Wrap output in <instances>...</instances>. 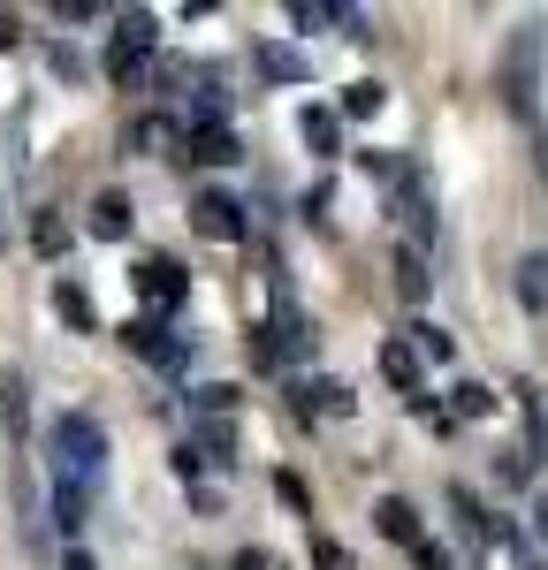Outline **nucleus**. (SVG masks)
I'll return each mask as SVG.
<instances>
[{
	"label": "nucleus",
	"instance_id": "obj_8",
	"mask_svg": "<svg viewBox=\"0 0 548 570\" xmlns=\"http://www.w3.org/2000/svg\"><path fill=\"white\" fill-rule=\"evenodd\" d=\"M373 532L397 540V548H411V540H419V510H411L404 494H381V502H373Z\"/></svg>",
	"mask_w": 548,
	"mask_h": 570
},
{
	"label": "nucleus",
	"instance_id": "obj_6",
	"mask_svg": "<svg viewBox=\"0 0 548 570\" xmlns=\"http://www.w3.org/2000/svg\"><path fill=\"white\" fill-rule=\"evenodd\" d=\"M183 160H198V168H236L244 153H236L228 122H198V130H183Z\"/></svg>",
	"mask_w": 548,
	"mask_h": 570
},
{
	"label": "nucleus",
	"instance_id": "obj_1",
	"mask_svg": "<svg viewBox=\"0 0 548 570\" xmlns=\"http://www.w3.org/2000/svg\"><path fill=\"white\" fill-rule=\"evenodd\" d=\"M46 449H53V472L69 487H99V472H107V426L91 419V411H61L53 426H46Z\"/></svg>",
	"mask_w": 548,
	"mask_h": 570
},
{
	"label": "nucleus",
	"instance_id": "obj_21",
	"mask_svg": "<svg viewBox=\"0 0 548 570\" xmlns=\"http://www.w3.org/2000/svg\"><path fill=\"white\" fill-rule=\"evenodd\" d=\"M411 419H419V426H434V434H450V426H457L450 411H442V395H427V389H411Z\"/></svg>",
	"mask_w": 548,
	"mask_h": 570
},
{
	"label": "nucleus",
	"instance_id": "obj_27",
	"mask_svg": "<svg viewBox=\"0 0 548 570\" xmlns=\"http://www.w3.org/2000/svg\"><path fill=\"white\" fill-rule=\"evenodd\" d=\"M274 494H282V502H290V510H305V502H313V494H305V480H297V472H282V480H274Z\"/></svg>",
	"mask_w": 548,
	"mask_h": 570
},
{
	"label": "nucleus",
	"instance_id": "obj_15",
	"mask_svg": "<svg viewBox=\"0 0 548 570\" xmlns=\"http://www.w3.org/2000/svg\"><path fill=\"white\" fill-rule=\"evenodd\" d=\"M442 411H450V419H488V411H496V389H488V381H457Z\"/></svg>",
	"mask_w": 548,
	"mask_h": 570
},
{
	"label": "nucleus",
	"instance_id": "obj_20",
	"mask_svg": "<svg viewBox=\"0 0 548 570\" xmlns=\"http://www.w3.org/2000/svg\"><path fill=\"white\" fill-rule=\"evenodd\" d=\"M260 69H267L274 85H297V77H305V61H297L290 46H260Z\"/></svg>",
	"mask_w": 548,
	"mask_h": 570
},
{
	"label": "nucleus",
	"instance_id": "obj_33",
	"mask_svg": "<svg viewBox=\"0 0 548 570\" xmlns=\"http://www.w3.org/2000/svg\"><path fill=\"white\" fill-rule=\"evenodd\" d=\"M8 46H16V16H0V53H8Z\"/></svg>",
	"mask_w": 548,
	"mask_h": 570
},
{
	"label": "nucleus",
	"instance_id": "obj_35",
	"mask_svg": "<svg viewBox=\"0 0 548 570\" xmlns=\"http://www.w3.org/2000/svg\"><path fill=\"white\" fill-rule=\"evenodd\" d=\"M0 252H8V220H0Z\"/></svg>",
	"mask_w": 548,
	"mask_h": 570
},
{
	"label": "nucleus",
	"instance_id": "obj_12",
	"mask_svg": "<svg viewBox=\"0 0 548 570\" xmlns=\"http://www.w3.org/2000/svg\"><path fill=\"white\" fill-rule=\"evenodd\" d=\"M427 244H397V289H404V305H419L427 297Z\"/></svg>",
	"mask_w": 548,
	"mask_h": 570
},
{
	"label": "nucleus",
	"instance_id": "obj_3",
	"mask_svg": "<svg viewBox=\"0 0 548 570\" xmlns=\"http://www.w3.org/2000/svg\"><path fill=\"white\" fill-rule=\"evenodd\" d=\"M153 46H160V16H153V8H130V16H115V46H107V77H123V85H130L137 69L153 61Z\"/></svg>",
	"mask_w": 548,
	"mask_h": 570
},
{
	"label": "nucleus",
	"instance_id": "obj_31",
	"mask_svg": "<svg viewBox=\"0 0 548 570\" xmlns=\"http://www.w3.org/2000/svg\"><path fill=\"white\" fill-rule=\"evenodd\" d=\"M236 570H282V563H274L267 548H244V556H236Z\"/></svg>",
	"mask_w": 548,
	"mask_h": 570
},
{
	"label": "nucleus",
	"instance_id": "obj_24",
	"mask_svg": "<svg viewBox=\"0 0 548 570\" xmlns=\"http://www.w3.org/2000/svg\"><path fill=\"white\" fill-rule=\"evenodd\" d=\"M46 61H53V77H69V85H85V77H91V69H85V53H77V46H53Z\"/></svg>",
	"mask_w": 548,
	"mask_h": 570
},
{
	"label": "nucleus",
	"instance_id": "obj_19",
	"mask_svg": "<svg viewBox=\"0 0 548 570\" xmlns=\"http://www.w3.org/2000/svg\"><path fill=\"white\" fill-rule=\"evenodd\" d=\"M236 403H244L236 381H206V389H190V411H236Z\"/></svg>",
	"mask_w": 548,
	"mask_h": 570
},
{
	"label": "nucleus",
	"instance_id": "obj_14",
	"mask_svg": "<svg viewBox=\"0 0 548 570\" xmlns=\"http://www.w3.org/2000/svg\"><path fill=\"white\" fill-rule=\"evenodd\" d=\"M381 107H389V85H381V77H359V85H343V107H335V115L365 122V115H381Z\"/></svg>",
	"mask_w": 548,
	"mask_h": 570
},
{
	"label": "nucleus",
	"instance_id": "obj_29",
	"mask_svg": "<svg viewBox=\"0 0 548 570\" xmlns=\"http://www.w3.org/2000/svg\"><path fill=\"white\" fill-rule=\"evenodd\" d=\"M31 236H39V252H46V259L61 252V220H53V214H39V228H31Z\"/></svg>",
	"mask_w": 548,
	"mask_h": 570
},
{
	"label": "nucleus",
	"instance_id": "obj_26",
	"mask_svg": "<svg viewBox=\"0 0 548 570\" xmlns=\"http://www.w3.org/2000/svg\"><path fill=\"white\" fill-rule=\"evenodd\" d=\"M411 563L419 570H450V548H442V540H411Z\"/></svg>",
	"mask_w": 548,
	"mask_h": 570
},
{
	"label": "nucleus",
	"instance_id": "obj_30",
	"mask_svg": "<svg viewBox=\"0 0 548 570\" xmlns=\"http://www.w3.org/2000/svg\"><path fill=\"white\" fill-rule=\"evenodd\" d=\"M359 168H365L373 183H389V176H397V160H389V153H359Z\"/></svg>",
	"mask_w": 548,
	"mask_h": 570
},
{
	"label": "nucleus",
	"instance_id": "obj_23",
	"mask_svg": "<svg viewBox=\"0 0 548 570\" xmlns=\"http://www.w3.org/2000/svg\"><path fill=\"white\" fill-rule=\"evenodd\" d=\"M190 449H206V456H228V449H236V434H228L222 419H214V426H190Z\"/></svg>",
	"mask_w": 548,
	"mask_h": 570
},
{
	"label": "nucleus",
	"instance_id": "obj_18",
	"mask_svg": "<svg viewBox=\"0 0 548 570\" xmlns=\"http://www.w3.org/2000/svg\"><path fill=\"white\" fill-rule=\"evenodd\" d=\"M85 502H91L85 487H69V480H53V525H61V532H77V525H85Z\"/></svg>",
	"mask_w": 548,
	"mask_h": 570
},
{
	"label": "nucleus",
	"instance_id": "obj_25",
	"mask_svg": "<svg viewBox=\"0 0 548 570\" xmlns=\"http://www.w3.org/2000/svg\"><path fill=\"white\" fill-rule=\"evenodd\" d=\"M313 563L320 570H359V563H351V548H343V540H327V532L313 540Z\"/></svg>",
	"mask_w": 548,
	"mask_h": 570
},
{
	"label": "nucleus",
	"instance_id": "obj_7",
	"mask_svg": "<svg viewBox=\"0 0 548 570\" xmlns=\"http://www.w3.org/2000/svg\"><path fill=\"white\" fill-rule=\"evenodd\" d=\"M297 137L313 145L320 160H335V153H343V115H335V107H305V115H297Z\"/></svg>",
	"mask_w": 548,
	"mask_h": 570
},
{
	"label": "nucleus",
	"instance_id": "obj_13",
	"mask_svg": "<svg viewBox=\"0 0 548 570\" xmlns=\"http://www.w3.org/2000/svg\"><path fill=\"white\" fill-rule=\"evenodd\" d=\"M411 357H434V365H450L457 357V335L450 327H434V320H411V343H404Z\"/></svg>",
	"mask_w": 548,
	"mask_h": 570
},
{
	"label": "nucleus",
	"instance_id": "obj_28",
	"mask_svg": "<svg viewBox=\"0 0 548 570\" xmlns=\"http://www.w3.org/2000/svg\"><path fill=\"white\" fill-rule=\"evenodd\" d=\"M198 472H206V456H198V449H190V441H183V449H176V480L190 487V480H198Z\"/></svg>",
	"mask_w": 548,
	"mask_h": 570
},
{
	"label": "nucleus",
	"instance_id": "obj_9",
	"mask_svg": "<svg viewBox=\"0 0 548 570\" xmlns=\"http://www.w3.org/2000/svg\"><path fill=\"white\" fill-rule=\"evenodd\" d=\"M351 403H359V395L343 389V381H297V411H305V419H343V411H351Z\"/></svg>",
	"mask_w": 548,
	"mask_h": 570
},
{
	"label": "nucleus",
	"instance_id": "obj_32",
	"mask_svg": "<svg viewBox=\"0 0 548 570\" xmlns=\"http://www.w3.org/2000/svg\"><path fill=\"white\" fill-rule=\"evenodd\" d=\"M61 570H99V563H91L85 548H69V563H61Z\"/></svg>",
	"mask_w": 548,
	"mask_h": 570
},
{
	"label": "nucleus",
	"instance_id": "obj_17",
	"mask_svg": "<svg viewBox=\"0 0 548 570\" xmlns=\"http://www.w3.org/2000/svg\"><path fill=\"white\" fill-rule=\"evenodd\" d=\"M381 381H389V389H419V357L404 351V343H381Z\"/></svg>",
	"mask_w": 548,
	"mask_h": 570
},
{
	"label": "nucleus",
	"instance_id": "obj_11",
	"mask_svg": "<svg viewBox=\"0 0 548 570\" xmlns=\"http://www.w3.org/2000/svg\"><path fill=\"white\" fill-rule=\"evenodd\" d=\"M518 305L534 312V320H548V252H526L518 259Z\"/></svg>",
	"mask_w": 548,
	"mask_h": 570
},
{
	"label": "nucleus",
	"instance_id": "obj_16",
	"mask_svg": "<svg viewBox=\"0 0 548 570\" xmlns=\"http://www.w3.org/2000/svg\"><path fill=\"white\" fill-rule=\"evenodd\" d=\"M53 312H61V320H69V327H99V312H91L85 282H53Z\"/></svg>",
	"mask_w": 548,
	"mask_h": 570
},
{
	"label": "nucleus",
	"instance_id": "obj_22",
	"mask_svg": "<svg viewBox=\"0 0 548 570\" xmlns=\"http://www.w3.org/2000/svg\"><path fill=\"white\" fill-rule=\"evenodd\" d=\"M222 115H228V91L222 85H206L198 99H190V130H198V122H222Z\"/></svg>",
	"mask_w": 548,
	"mask_h": 570
},
{
	"label": "nucleus",
	"instance_id": "obj_5",
	"mask_svg": "<svg viewBox=\"0 0 548 570\" xmlns=\"http://www.w3.org/2000/svg\"><path fill=\"white\" fill-rule=\"evenodd\" d=\"M137 289H145V305H153V320H160V312H176L183 297H190V274H183L176 259H145L137 266Z\"/></svg>",
	"mask_w": 548,
	"mask_h": 570
},
{
	"label": "nucleus",
	"instance_id": "obj_34",
	"mask_svg": "<svg viewBox=\"0 0 548 570\" xmlns=\"http://www.w3.org/2000/svg\"><path fill=\"white\" fill-rule=\"evenodd\" d=\"M534 525H541V540H548V494H541V502H534Z\"/></svg>",
	"mask_w": 548,
	"mask_h": 570
},
{
	"label": "nucleus",
	"instance_id": "obj_2",
	"mask_svg": "<svg viewBox=\"0 0 548 570\" xmlns=\"http://www.w3.org/2000/svg\"><path fill=\"white\" fill-rule=\"evenodd\" d=\"M541 39H548L541 16H526L518 39H510V61H502V99H510V115H534V91H541Z\"/></svg>",
	"mask_w": 548,
	"mask_h": 570
},
{
	"label": "nucleus",
	"instance_id": "obj_4",
	"mask_svg": "<svg viewBox=\"0 0 548 570\" xmlns=\"http://www.w3.org/2000/svg\"><path fill=\"white\" fill-rule=\"evenodd\" d=\"M190 228H198V236H214V244H244V236H252V220H244V206H236L228 190L190 198Z\"/></svg>",
	"mask_w": 548,
	"mask_h": 570
},
{
	"label": "nucleus",
	"instance_id": "obj_10",
	"mask_svg": "<svg viewBox=\"0 0 548 570\" xmlns=\"http://www.w3.org/2000/svg\"><path fill=\"white\" fill-rule=\"evenodd\" d=\"M130 220H137V206L123 198V190H107V198L91 206V236H99V244H123V236H130Z\"/></svg>",
	"mask_w": 548,
	"mask_h": 570
}]
</instances>
